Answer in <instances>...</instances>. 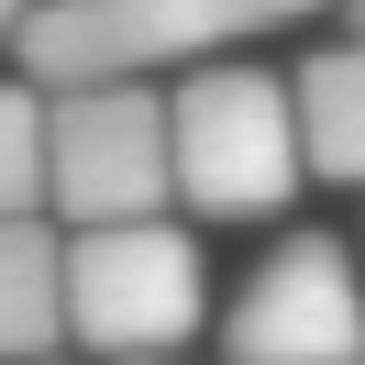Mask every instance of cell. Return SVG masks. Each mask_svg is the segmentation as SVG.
<instances>
[{
  "label": "cell",
  "mask_w": 365,
  "mask_h": 365,
  "mask_svg": "<svg viewBox=\"0 0 365 365\" xmlns=\"http://www.w3.org/2000/svg\"><path fill=\"white\" fill-rule=\"evenodd\" d=\"M332 0H34L11 56L34 89H155L232 45H266L288 23H321Z\"/></svg>",
  "instance_id": "obj_1"
},
{
  "label": "cell",
  "mask_w": 365,
  "mask_h": 365,
  "mask_svg": "<svg viewBox=\"0 0 365 365\" xmlns=\"http://www.w3.org/2000/svg\"><path fill=\"white\" fill-rule=\"evenodd\" d=\"M310 166H299L288 78L255 56H210V67L166 78V210L188 222H277L299 210Z\"/></svg>",
  "instance_id": "obj_2"
},
{
  "label": "cell",
  "mask_w": 365,
  "mask_h": 365,
  "mask_svg": "<svg viewBox=\"0 0 365 365\" xmlns=\"http://www.w3.org/2000/svg\"><path fill=\"white\" fill-rule=\"evenodd\" d=\"M56 288H67V343L89 365H144V354H188L200 343L210 255L178 210L166 222H100V232H67Z\"/></svg>",
  "instance_id": "obj_3"
},
{
  "label": "cell",
  "mask_w": 365,
  "mask_h": 365,
  "mask_svg": "<svg viewBox=\"0 0 365 365\" xmlns=\"http://www.w3.org/2000/svg\"><path fill=\"white\" fill-rule=\"evenodd\" d=\"M45 222H166V89H45Z\"/></svg>",
  "instance_id": "obj_4"
},
{
  "label": "cell",
  "mask_w": 365,
  "mask_h": 365,
  "mask_svg": "<svg viewBox=\"0 0 365 365\" xmlns=\"http://www.w3.org/2000/svg\"><path fill=\"white\" fill-rule=\"evenodd\" d=\"M210 321H222V365H365V266L343 232H288Z\"/></svg>",
  "instance_id": "obj_5"
},
{
  "label": "cell",
  "mask_w": 365,
  "mask_h": 365,
  "mask_svg": "<svg viewBox=\"0 0 365 365\" xmlns=\"http://www.w3.org/2000/svg\"><path fill=\"white\" fill-rule=\"evenodd\" d=\"M288 122H299V166L321 188H365V45H310L288 67Z\"/></svg>",
  "instance_id": "obj_6"
},
{
  "label": "cell",
  "mask_w": 365,
  "mask_h": 365,
  "mask_svg": "<svg viewBox=\"0 0 365 365\" xmlns=\"http://www.w3.org/2000/svg\"><path fill=\"white\" fill-rule=\"evenodd\" d=\"M56 222H0V365H56L67 354V288H56Z\"/></svg>",
  "instance_id": "obj_7"
},
{
  "label": "cell",
  "mask_w": 365,
  "mask_h": 365,
  "mask_svg": "<svg viewBox=\"0 0 365 365\" xmlns=\"http://www.w3.org/2000/svg\"><path fill=\"white\" fill-rule=\"evenodd\" d=\"M0 222H45V89L0 78Z\"/></svg>",
  "instance_id": "obj_8"
},
{
  "label": "cell",
  "mask_w": 365,
  "mask_h": 365,
  "mask_svg": "<svg viewBox=\"0 0 365 365\" xmlns=\"http://www.w3.org/2000/svg\"><path fill=\"white\" fill-rule=\"evenodd\" d=\"M23 11H34V0H0V56H11V34H23Z\"/></svg>",
  "instance_id": "obj_9"
},
{
  "label": "cell",
  "mask_w": 365,
  "mask_h": 365,
  "mask_svg": "<svg viewBox=\"0 0 365 365\" xmlns=\"http://www.w3.org/2000/svg\"><path fill=\"white\" fill-rule=\"evenodd\" d=\"M332 11H343V23H354V45H365V0H332Z\"/></svg>",
  "instance_id": "obj_10"
},
{
  "label": "cell",
  "mask_w": 365,
  "mask_h": 365,
  "mask_svg": "<svg viewBox=\"0 0 365 365\" xmlns=\"http://www.w3.org/2000/svg\"><path fill=\"white\" fill-rule=\"evenodd\" d=\"M144 365H188V354H144Z\"/></svg>",
  "instance_id": "obj_11"
},
{
  "label": "cell",
  "mask_w": 365,
  "mask_h": 365,
  "mask_svg": "<svg viewBox=\"0 0 365 365\" xmlns=\"http://www.w3.org/2000/svg\"><path fill=\"white\" fill-rule=\"evenodd\" d=\"M354 266H365V244H354Z\"/></svg>",
  "instance_id": "obj_12"
},
{
  "label": "cell",
  "mask_w": 365,
  "mask_h": 365,
  "mask_svg": "<svg viewBox=\"0 0 365 365\" xmlns=\"http://www.w3.org/2000/svg\"><path fill=\"white\" fill-rule=\"evenodd\" d=\"M56 365H67V354H56Z\"/></svg>",
  "instance_id": "obj_13"
}]
</instances>
